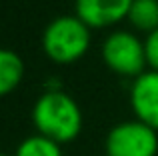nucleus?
Returning <instances> with one entry per match:
<instances>
[{
  "label": "nucleus",
  "mask_w": 158,
  "mask_h": 156,
  "mask_svg": "<svg viewBox=\"0 0 158 156\" xmlns=\"http://www.w3.org/2000/svg\"><path fill=\"white\" fill-rule=\"evenodd\" d=\"M32 122L38 134L64 144L72 142L82 130V110L70 94L48 90L32 106Z\"/></svg>",
  "instance_id": "f257e3e1"
},
{
  "label": "nucleus",
  "mask_w": 158,
  "mask_h": 156,
  "mask_svg": "<svg viewBox=\"0 0 158 156\" xmlns=\"http://www.w3.org/2000/svg\"><path fill=\"white\" fill-rule=\"evenodd\" d=\"M90 46V26L76 14H64L50 20L42 32V50L50 60L68 64L82 58Z\"/></svg>",
  "instance_id": "f03ea898"
},
{
  "label": "nucleus",
  "mask_w": 158,
  "mask_h": 156,
  "mask_svg": "<svg viewBox=\"0 0 158 156\" xmlns=\"http://www.w3.org/2000/svg\"><path fill=\"white\" fill-rule=\"evenodd\" d=\"M102 60L112 72L122 76H140L146 66L144 42L128 30H116L102 42Z\"/></svg>",
  "instance_id": "7ed1b4c3"
},
{
  "label": "nucleus",
  "mask_w": 158,
  "mask_h": 156,
  "mask_svg": "<svg viewBox=\"0 0 158 156\" xmlns=\"http://www.w3.org/2000/svg\"><path fill=\"white\" fill-rule=\"evenodd\" d=\"M158 130L140 120H126L110 128L106 156H156Z\"/></svg>",
  "instance_id": "20e7f679"
},
{
  "label": "nucleus",
  "mask_w": 158,
  "mask_h": 156,
  "mask_svg": "<svg viewBox=\"0 0 158 156\" xmlns=\"http://www.w3.org/2000/svg\"><path fill=\"white\" fill-rule=\"evenodd\" d=\"M130 106L136 120L158 130V72L144 70L130 86Z\"/></svg>",
  "instance_id": "39448f33"
},
{
  "label": "nucleus",
  "mask_w": 158,
  "mask_h": 156,
  "mask_svg": "<svg viewBox=\"0 0 158 156\" xmlns=\"http://www.w3.org/2000/svg\"><path fill=\"white\" fill-rule=\"evenodd\" d=\"M134 0H76V16L90 28H106L128 18Z\"/></svg>",
  "instance_id": "423d86ee"
},
{
  "label": "nucleus",
  "mask_w": 158,
  "mask_h": 156,
  "mask_svg": "<svg viewBox=\"0 0 158 156\" xmlns=\"http://www.w3.org/2000/svg\"><path fill=\"white\" fill-rule=\"evenodd\" d=\"M24 76V62L14 50L0 48V96L10 94Z\"/></svg>",
  "instance_id": "0eeeda50"
},
{
  "label": "nucleus",
  "mask_w": 158,
  "mask_h": 156,
  "mask_svg": "<svg viewBox=\"0 0 158 156\" xmlns=\"http://www.w3.org/2000/svg\"><path fill=\"white\" fill-rule=\"evenodd\" d=\"M128 20L134 28L152 32L158 28V0H134L128 12Z\"/></svg>",
  "instance_id": "6e6552de"
},
{
  "label": "nucleus",
  "mask_w": 158,
  "mask_h": 156,
  "mask_svg": "<svg viewBox=\"0 0 158 156\" xmlns=\"http://www.w3.org/2000/svg\"><path fill=\"white\" fill-rule=\"evenodd\" d=\"M14 156H62V148L42 134H32L18 144Z\"/></svg>",
  "instance_id": "1a4fd4ad"
},
{
  "label": "nucleus",
  "mask_w": 158,
  "mask_h": 156,
  "mask_svg": "<svg viewBox=\"0 0 158 156\" xmlns=\"http://www.w3.org/2000/svg\"><path fill=\"white\" fill-rule=\"evenodd\" d=\"M144 50H146V62L150 70L158 72V28L148 32L146 40H144Z\"/></svg>",
  "instance_id": "9d476101"
},
{
  "label": "nucleus",
  "mask_w": 158,
  "mask_h": 156,
  "mask_svg": "<svg viewBox=\"0 0 158 156\" xmlns=\"http://www.w3.org/2000/svg\"><path fill=\"white\" fill-rule=\"evenodd\" d=\"M0 156H14V154H4V152H0Z\"/></svg>",
  "instance_id": "9b49d317"
}]
</instances>
